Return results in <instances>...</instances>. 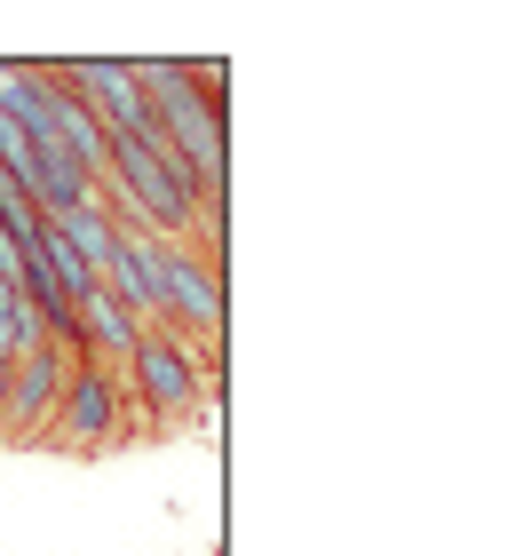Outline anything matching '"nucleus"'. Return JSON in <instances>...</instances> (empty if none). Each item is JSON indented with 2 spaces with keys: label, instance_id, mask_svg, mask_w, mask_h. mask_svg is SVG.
<instances>
[{
  "label": "nucleus",
  "instance_id": "obj_1",
  "mask_svg": "<svg viewBox=\"0 0 516 556\" xmlns=\"http://www.w3.org/2000/svg\"><path fill=\"white\" fill-rule=\"evenodd\" d=\"M119 390H127V421H136V429L184 421V414H199L206 397H215V358H199V350L184 334H167V326H143Z\"/></svg>",
  "mask_w": 516,
  "mask_h": 556
},
{
  "label": "nucleus",
  "instance_id": "obj_2",
  "mask_svg": "<svg viewBox=\"0 0 516 556\" xmlns=\"http://www.w3.org/2000/svg\"><path fill=\"white\" fill-rule=\"evenodd\" d=\"M80 366L72 342H33L24 358H9V406H0V445H40L48 421L64 406V382Z\"/></svg>",
  "mask_w": 516,
  "mask_h": 556
},
{
  "label": "nucleus",
  "instance_id": "obj_3",
  "mask_svg": "<svg viewBox=\"0 0 516 556\" xmlns=\"http://www.w3.org/2000/svg\"><path fill=\"white\" fill-rule=\"evenodd\" d=\"M119 429H127V390H119V374H103L96 358H80V366H72V382H64L56 421H48V445L96 453V445H112Z\"/></svg>",
  "mask_w": 516,
  "mask_h": 556
},
{
  "label": "nucleus",
  "instance_id": "obj_4",
  "mask_svg": "<svg viewBox=\"0 0 516 556\" xmlns=\"http://www.w3.org/2000/svg\"><path fill=\"white\" fill-rule=\"evenodd\" d=\"M40 88H48V128H56V143L72 151V160H80L96 184H103V151H112V136H103V119L80 104V96L64 88V72L56 64H40Z\"/></svg>",
  "mask_w": 516,
  "mask_h": 556
},
{
  "label": "nucleus",
  "instance_id": "obj_5",
  "mask_svg": "<svg viewBox=\"0 0 516 556\" xmlns=\"http://www.w3.org/2000/svg\"><path fill=\"white\" fill-rule=\"evenodd\" d=\"M56 231H64V247H72V255H80V263L103 278V263H112V247H119V223L103 215V207H80V215H64Z\"/></svg>",
  "mask_w": 516,
  "mask_h": 556
},
{
  "label": "nucleus",
  "instance_id": "obj_6",
  "mask_svg": "<svg viewBox=\"0 0 516 556\" xmlns=\"http://www.w3.org/2000/svg\"><path fill=\"white\" fill-rule=\"evenodd\" d=\"M0 406H9V366H0Z\"/></svg>",
  "mask_w": 516,
  "mask_h": 556
}]
</instances>
